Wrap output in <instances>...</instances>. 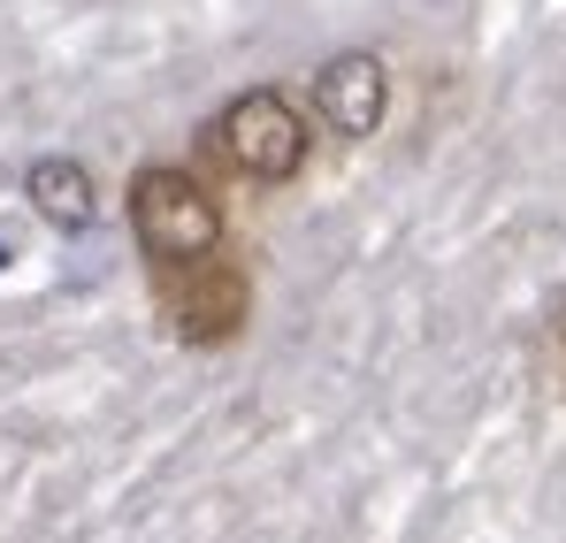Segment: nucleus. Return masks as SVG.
Returning <instances> with one entry per match:
<instances>
[{
  "instance_id": "1",
  "label": "nucleus",
  "mask_w": 566,
  "mask_h": 543,
  "mask_svg": "<svg viewBox=\"0 0 566 543\" xmlns=\"http://www.w3.org/2000/svg\"><path fill=\"white\" fill-rule=\"evenodd\" d=\"M306 115H298V100L283 85H253L238 92L214 123H207V161L214 169H230V177L245 184H291L306 169Z\"/></svg>"
},
{
  "instance_id": "2",
  "label": "nucleus",
  "mask_w": 566,
  "mask_h": 543,
  "mask_svg": "<svg viewBox=\"0 0 566 543\" xmlns=\"http://www.w3.org/2000/svg\"><path fill=\"white\" fill-rule=\"evenodd\" d=\"M154 306H161V322H169L177 345L222 353V345H238L245 322H253V275L238 269V261H222V246H214V253H199V261L154 269Z\"/></svg>"
},
{
  "instance_id": "3",
  "label": "nucleus",
  "mask_w": 566,
  "mask_h": 543,
  "mask_svg": "<svg viewBox=\"0 0 566 543\" xmlns=\"http://www.w3.org/2000/svg\"><path fill=\"white\" fill-rule=\"evenodd\" d=\"M130 230H138V253L154 269L199 261V253L222 246V199L207 191V177H191L185 161H146L130 177Z\"/></svg>"
},
{
  "instance_id": "5",
  "label": "nucleus",
  "mask_w": 566,
  "mask_h": 543,
  "mask_svg": "<svg viewBox=\"0 0 566 543\" xmlns=\"http://www.w3.org/2000/svg\"><path fill=\"white\" fill-rule=\"evenodd\" d=\"M23 199L62 230V238H77V230H93L99 215V191H93V169L85 161H70V154H46V161H31V177H23Z\"/></svg>"
},
{
  "instance_id": "4",
  "label": "nucleus",
  "mask_w": 566,
  "mask_h": 543,
  "mask_svg": "<svg viewBox=\"0 0 566 543\" xmlns=\"http://www.w3.org/2000/svg\"><path fill=\"white\" fill-rule=\"evenodd\" d=\"M382 107H390V77H382L376 54H337V62H322V77H314V115H322L337 138H376Z\"/></svg>"
},
{
  "instance_id": "6",
  "label": "nucleus",
  "mask_w": 566,
  "mask_h": 543,
  "mask_svg": "<svg viewBox=\"0 0 566 543\" xmlns=\"http://www.w3.org/2000/svg\"><path fill=\"white\" fill-rule=\"evenodd\" d=\"M544 361H552V383H559V398H566V299L544 314Z\"/></svg>"
}]
</instances>
